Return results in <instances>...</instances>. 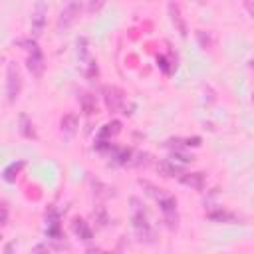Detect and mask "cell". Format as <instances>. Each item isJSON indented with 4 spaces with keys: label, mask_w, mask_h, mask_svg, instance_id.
<instances>
[{
    "label": "cell",
    "mask_w": 254,
    "mask_h": 254,
    "mask_svg": "<svg viewBox=\"0 0 254 254\" xmlns=\"http://www.w3.org/2000/svg\"><path fill=\"white\" fill-rule=\"evenodd\" d=\"M44 24H46V4L40 2L32 14V34L34 36H40L42 30H44Z\"/></svg>",
    "instance_id": "8"
},
{
    "label": "cell",
    "mask_w": 254,
    "mask_h": 254,
    "mask_svg": "<svg viewBox=\"0 0 254 254\" xmlns=\"http://www.w3.org/2000/svg\"><path fill=\"white\" fill-rule=\"evenodd\" d=\"M87 75H89V77H93V75H97V65H95L93 62L89 64V71H87Z\"/></svg>",
    "instance_id": "23"
},
{
    "label": "cell",
    "mask_w": 254,
    "mask_h": 254,
    "mask_svg": "<svg viewBox=\"0 0 254 254\" xmlns=\"http://www.w3.org/2000/svg\"><path fill=\"white\" fill-rule=\"evenodd\" d=\"M181 183L187 187H192L196 190H200L204 187V175L202 173H183L181 175Z\"/></svg>",
    "instance_id": "9"
},
{
    "label": "cell",
    "mask_w": 254,
    "mask_h": 254,
    "mask_svg": "<svg viewBox=\"0 0 254 254\" xmlns=\"http://www.w3.org/2000/svg\"><path fill=\"white\" fill-rule=\"evenodd\" d=\"M103 4H105V0H89L87 10H89V12H95V10H99Z\"/></svg>",
    "instance_id": "21"
},
{
    "label": "cell",
    "mask_w": 254,
    "mask_h": 254,
    "mask_svg": "<svg viewBox=\"0 0 254 254\" xmlns=\"http://www.w3.org/2000/svg\"><path fill=\"white\" fill-rule=\"evenodd\" d=\"M159 206L163 210V216H165V222L171 230H175L179 226V212H177V200L175 196H169V194H161L159 198Z\"/></svg>",
    "instance_id": "3"
},
{
    "label": "cell",
    "mask_w": 254,
    "mask_h": 254,
    "mask_svg": "<svg viewBox=\"0 0 254 254\" xmlns=\"http://www.w3.org/2000/svg\"><path fill=\"white\" fill-rule=\"evenodd\" d=\"M173 159H179L181 163H190V161H192V155H185V153H181V151H175Z\"/></svg>",
    "instance_id": "20"
},
{
    "label": "cell",
    "mask_w": 254,
    "mask_h": 254,
    "mask_svg": "<svg viewBox=\"0 0 254 254\" xmlns=\"http://www.w3.org/2000/svg\"><path fill=\"white\" fill-rule=\"evenodd\" d=\"M79 99H81V107H83V111H85L87 115H91V113L95 111V99H93L89 93H83Z\"/></svg>",
    "instance_id": "17"
},
{
    "label": "cell",
    "mask_w": 254,
    "mask_h": 254,
    "mask_svg": "<svg viewBox=\"0 0 254 254\" xmlns=\"http://www.w3.org/2000/svg\"><path fill=\"white\" fill-rule=\"evenodd\" d=\"M133 202V228H135V232H137V236H139V240L143 242H151V236H153V230H151V224H149V218H147V212L143 210V206L139 204V200L137 198H133L131 200Z\"/></svg>",
    "instance_id": "1"
},
{
    "label": "cell",
    "mask_w": 254,
    "mask_h": 254,
    "mask_svg": "<svg viewBox=\"0 0 254 254\" xmlns=\"http://www.w3.org/2000/svg\"><path fill=\"white\" fill-rule=\"evenodd\" d=\"M6 218H8V212H6V206L0 202V226L6 222Z\"/></svg>",
    "instance_id": "22"
},
{
    "label": "cell",
    "mask_w": 254,
    "mask_h": 254,
    "mask_svg": "<svg viewBox=\"0 0 254 254\" xmlns=\"http://www.w3.org/2000/svg\"><path fill=\"white\" fill-rule=\"evenodd\" d=\"M169 16H171V22H173L175 30L185 38V36L189 34V30H187V22H185V18H183L181 6H179L177 2H169Z\"/></svg>",
    "instance_id": "7"
},
{
    "label": "cell",
    "mask_w": 254,
    "mask_h": 254,
    "mask_svg": "<svg viewBox=\"0 0 254 254\" xmlns=\"http://www.w3.org/2000/svg\"><path fill=\"white\" fill-rule=\"evenodd\" d=\"M103 99L109 111H121L125 105V95L121 89H117L115 85H105L103 87Z\"/></svg>",
    "instance_id": "6"
},
{
    "label": "cell",
    "mask_w": 254,
    "mask_h": 254,
    "mask_svg": "<svg viewBox=\"0 0 254 254\" xmlns=\"http://www.w3.org/2000/svg\"><path fill=\"white\" fill-rule=\"evenodd\" d=\"M62 131L65 133V135H73V131H75V127H77V117L73 115V113H67V115H64L62 117Z\"/></svg>",
    "instance_id": "13"
},
{
    "label": "cell",
    "mask_w": 254,
    "mask_h": 254,
    "mask_svg": "<svg viewBox=\"0 0 254 254\" xmlns=\"http://www.w3.org/2000/svg\"><path fill=\"white\" fill-rule=\"evenodd\" d=\"M24 167H26V163H24V161H14V163H10V165L4 169V173H2L4 181L14 183V181L18 179V175L22 173V169H24Z\"/></svg>",
    "instance_id": "12"
},
{
    "label": "cell",
    "mask_w": 254,
    "mask_h": 254,
    "mask_svg": "<svg viewBox=\"0 0 254 254\" xmlns=\"http://www.w3.org/2000/svg\"><path fill=\"white\" fill-rule=\"evenodd\" d=\"M85 46H87V40H85V38H79V40H77V48H79V56H81V60L87 58V48H85Z\"/></svg>",
    "instance_id": "19"
},
{
    "label": "cell",
    "mask_w": 254,
    "mask_h": 254,
    "mask_svg": "<svg viewBox=\"0 0 254 254\" xmlns=\"http://www.w3.org/2000/svg\"><path fill=\"white\" fill-rule=\"evenodd\" d=\"M79 14H81V2L79 0H69L67 2V6L62 10V14H60V20H58V28L62 30H65V28H69L77 18H79Z\"/></svg>",
    "instance_id": "5"
},
{
    "label": "cell",
    "mask_w": 254,
    "mask_h": 254,
    "mask_svg": "<svg viewBox=\"0 0 254 254\" xmlns=\"http://www.w3.org/2000/svg\"><path fill=\"white\" fill-rule=\"evenodd\" d=\"M159 169L163 171V175H165V177L183 175V169H181V167H177V165H175V163H171V161H165V163H161V165H159Z\"/></svg>",
    "instance_id": "16"
},
{
    "label": "cell",
    "mask_w": 254,
    "mask_h": 254,
    "mask_svg": "<svg viewBox=\"0 0 254 254\" xmlns=\"http://www.w3.org/2000/svg\"><path fill=\"white\" fill-rule=\"evenodd\" d=\"M28 69L36 75V77H40L42 73H44V67H46V64H44V54H42V50H40V46L32 40V42H28Z\"/></svg>",
    "instance_id": "4"
},
{
    "label": "cell",
    "mask_w": 254,
    "mask_h": 254,
    "mask_svg": "<svg viewBox=\"0 0 254 254\" xmlns=\"http://www.w3.org/2000/svg\"><path fill=\"white\" fill-rule=\"evenodd\" d=\"M20 89H22V73H20L18 65L14 62H10L8 69H6V95H8V101H16L18 95H20Z\"/></svg>",
    "instance_id": "2"
},
{
    "label": "cell",
    "mask_w": 254,
    "mask_h": 254,
    "mask_svg": "<svg viewBox=\"0 0 254 254\" xmlns=\"http://www.w3.org/2000/svg\"><path fill=\"white\" fill-rule=\"evenodd\" d=\"M208 218H210L212 222H228V224L240 222V218H238L236 214H232V212H228V210H222V208L208 212Z\"/></svg>",
    "instance_id": "11"
},
{
    "label": "cell",
    "mask_w": 254,
    "mask_h": 254,
    "mask_svg": "<svg viewBox=\"0 0 254 254\" xmlns=\"http://www.w3.org/2000/svg\"><path fill=\"white\" fill-rule=\"evenodd\" d=\"M113 151H115V161L121 163V165L127 163L129 157H131V151H129V149H113Z\"/></svg>",
    "instance_id": "18"
},
{
    "label": "cell",
    "mask_w": 254,
    "mask_h": 254,
    "mask_svg": "<svg viewBox=\"0 0 254 254\" xmlns=\"http://www.w3.org/2000/svg\"><path fill=\"white\" fill-rule=\"evenodd\" d=\"M71 228H73L75 236H79V238H81V240H85V242H89V240L93 238V232H91L89 224H87L83 218H75V220H73V224H71Z\"/></svg>",
    "instance_id": "10"
},
{
    "label": "cell",
    "mask_w": 254,
    "mask_h": 254,
    "mask_svg": "<svg viewBox=\"0 0 254 254\" xmlns=\"http://www.w3.org/2000/svg\"><path fill=\"white\" fill-rule=\"evenodd\" d=\"M20 131H22L24 137L36 139V131H34V125H32V121L28 119V115H20Z\"/></svg>",
    "instance_id": "14"
},
{
    "label": "cell",
    "mask_w": 254,
    "mask_h": 254,
    "mask_svg": "<svg viewBox=\"0 0 254 254\" xmlns=\"http://www.w3.org/2000/svg\"><path fill=\"white\" fill-rule=\"evenodd\" d=\"M121 131V123L119 121H111L107 125H103V129L99 131V137L105 139V137H111V135H117Z\"/></svg>",
    "instance_id": "15"
}]
</instances>
